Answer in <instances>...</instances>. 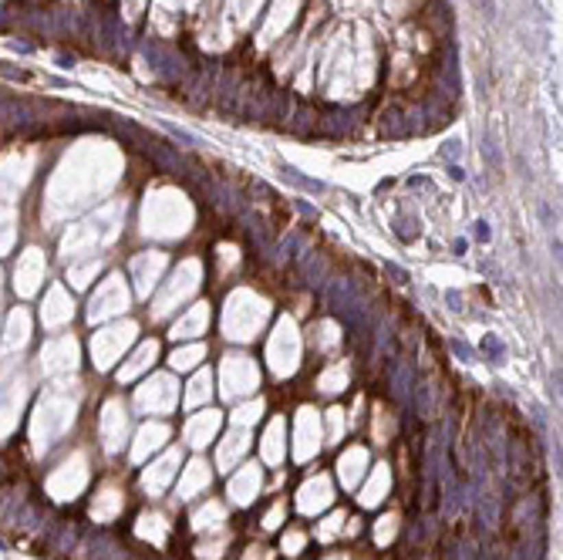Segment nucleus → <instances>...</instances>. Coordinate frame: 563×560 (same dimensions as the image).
Listing matches in <instances>:
<instances>
[{
    "mask_svg": "<svg viewBox=\"0 0 563 560\" xmlns=\"http://www.w3.org/2000/svg\"><path fill=\"white\" fill-rule=\"evenodd\" d=\"M483 10L486 14H492V10H496V0H483Z\"/></svg>",
    "mask_w": 563,
    "mask_h": 560,
    "instance_id": "f257e3e1",
    "label": "nucleus"
}]
</instances>
